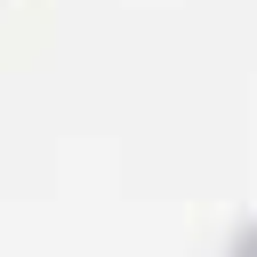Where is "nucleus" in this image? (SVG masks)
<instances>
[]
</instances>
